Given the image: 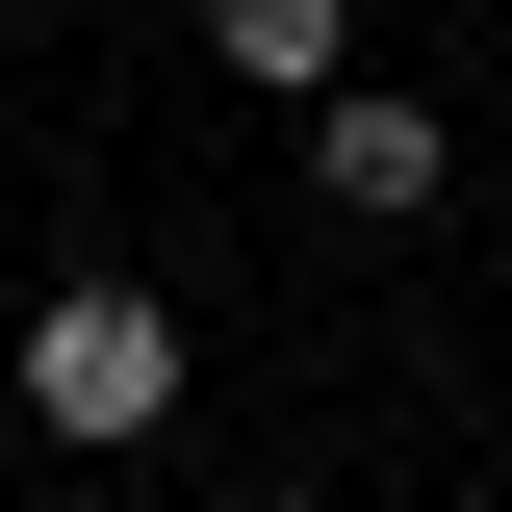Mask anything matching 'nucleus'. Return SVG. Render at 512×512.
<instances>
[{
    "label": "nucleus",
    "instance_id": "2",
    "mask_svg": "<svg viewBox=\"0 0 512 512\" xmlns=\"http://www.w3.org/2000/svg\"><path fill=\"white\" fill-rule=\"evenodd\" d=\"M436 180H461V128L410 103V77H333V103H308V205H359V231H410Z\"/></svg>",
    "mask_w": 512,
    "mask_h": 512
},
{
    "label": "nucleus",
    "instance_id": "3",
    "mask_svg": "<svg viewBox=\"0 0 512 512\" xmlns=\"http://www.w3.org/2000/svg\"><path fill=\"white\" fill-rule=\"evenodd\" d=\"M205 52H231L256 103H333V77H359V0H205Z\"/></svg>",
    "mask_w": 512,
    "mask_h": 512
},
{
    "label": "nucleus",
    "instance_id": "1",
    "mask_svg": "<svg viewBox=\"0 0 512 512\" xmlns=\"http://www.w3.org/2000/svg\"><path fill=\"white\" fill-rule=\"evenodd\" d=\"M26 410H52L77 461H128L180 410V308H154V282H52V308H26Z\"/></svg>",
    "mask_w": 512,
    "mask_h": 512
}]
</instances>
